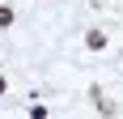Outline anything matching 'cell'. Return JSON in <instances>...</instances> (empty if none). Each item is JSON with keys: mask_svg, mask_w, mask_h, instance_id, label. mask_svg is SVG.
<instances>
[{"mask_svg": "<svg viewBox=\"0 0 123 119\" xmlns=\"http://www.w3.org/2000/svg\"><path fill=\"white\" fill-rule=\"evenodd\" d=\"M4 89H9V81H4V77H0V98H4Z\"/></svg>", "mask_w": 123, "mask_h": 119, "instance_id": "cell-3", "label": "cell"}, {"mask_svg": "<svg viewBox=\"0 0 123 119\" xmlns=\"http://www.w3.org/2000/svg\"><path fill=\"white\" fill-rule=\"evenodd\" d=\"M85 47L89 51H102V47H106V34H102V30H89V34H85Z\"/></svg>", "mask_w": 123, "mask_h": 119, "instance_id": "cell-1", "label": "cell"}, {"mask_svg": "<svg viewBox=\"0 0 123 119\" xmlns=\"http://www.w3.org/2000/svg\"><path fill=\"white\" fill-rule=\"evenodd\" d=\"M9 26H13V9H9V4H0V30H9Z\"/></svg>", "mask_w": 123, "mask_h": 119, "instance_id": "cell-2", "label": "cell"}]
</instances>
